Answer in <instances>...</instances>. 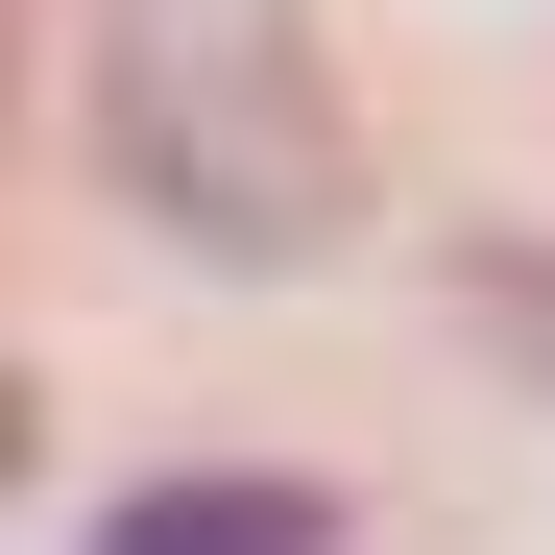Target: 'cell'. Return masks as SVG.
<instances>
[{
  "instance_id": "obj_1",
  "label": "cell",
  "mask_w": 555,
  "mask_h": 555,
  "mask_svg": "<svg viewBox=\"0 0 555 555\" xmlns=\"http://www.w3.org/2000/svg\"><path fill=\"white\" fill-rule=\"evenodd\" d=\"M98 169L218 266H314L362 218L338 73H314L291 0H98Z\"/></svg>"
},
{
  "instance_id": "obj_2",
  "label": "cell",
  "mask_w": 555,
  "mask_h": 555,
  "mask_svg": "<svg viewBox=\"0 0 555 555\" xmlns=\"http://www.w3.org/2000/svg\"><path fill=\"white\" fill-rule=\"evenodd\" d=\"M98 555H338V507L314 483H145Z\"/></svg>"
}]
</instances>
